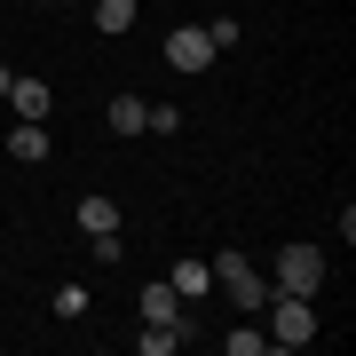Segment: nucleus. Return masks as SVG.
Instances as JSON below:
<instances>
[{"mask_svg": "<svg viewBox=\"0 0 356 356\" xmlns=\"http://www.w3.org/2000/svg\"><path fill=\"white\" fill-rule=\"evenodd\" d=\"M269 309H277V317H269V348H309L317 341V309H309L301 293H269Z\"/></svg>", "mask_w": 356, "mask_h": 356, "instance_id": "obj_1", "label": "nucleus"}, {"mask_svg": "<svg viewBox=\"0 0 356 356\" xmlns=\"http://www.w3.org/2000/svg\"><path fill=\"white\" fill-rule=\"evenodd\" d=\"M325 277H332V269H325L317 245H285V254H277V293H301V301H317Z\"/></svg>", "mask_w": 356, "mask_h": 356, "instance_id": "obj_2", "label": "nucleus"}, {"mask_svg": "<svg viewBox=\"0 0 356 356\" xmlns=\"http://www.w3.org/2000/svg\"><path fill=\"white\" fill-rule=\"evenodd\" d=\"M214 277H222V293L245 309V317H254V309H269V277H261L245 254H214Z\"/></svg>", "mask_w": 356, "mask_h": 356, "instance_id": "obj_3", "label": "nucleus"}, {"mask_svg": "<svg viewBox=\"0 0 356 356\" xmlns=\"http://www.w3.org/2000/svg\"><path fill=\"white\" fill-rule=\"evenodd\" d=\"M166 64H175V72H214V40H206V24L166 32Z\"/></svg>", "mask_w": 356, "mask_h": 356, "instance_id": "obj_4", "label": "nucleus"}, {"mask_svg": "<svg viewBox=\"0 0 356 356\" xmlns=\"http://www.w3.org/2000/svg\"><path fill=\"white\" fill-rule=\"evenodd\" d=\"M143 325H182V332H191V301H182L166 277H151V285H143Z\"/></svg>", "mask_w": 356, "mask_h": 356, "instance_id": "obj_5", "label": "nucleus"}, {"mask_svg": "<svg viewBox=\"0 0 356 356\" xmlns=\"http://www.w3.org/2000/svg\"><path fill=\"white\" fill-rule=\"evenodd\" d=\"M56 151V135H48V119H16V135H8V159L16 166H40Z\"/></svg>", "mask_w": 356, "mask_h": 356, "instance_id": "obj_6", "label": "nucleus"}, {"mask_svg": "<svg viewBox=\"0 0 356 356\" xmlns=\"http://www.w3.org/2000/svg\"><path fill=\"white\" fill-rule=\"evenodd\" d=\"M8 103H16V119H48V111H56L48 79H8Z\"/></svg>", "mask_w": 356, "mask_h": 356, "instance_id": "obj_7", "label": "nucleus"}, {"mask_svg": "<svg viewBox=\"0 0 356 356\" xmlns=\"http://www.w3.org/2000/svg\"><path fill=\"white\" fill-rule=\"evenodd\" d=\"M103 119H111V135H143V95H111Z\"/></svg>", "mask_w": 356, "mask_h": 356, "instance_id": "obj_8", "label": "nucleus"}, {"mask_svg": "<svg viewBox=\"0 0 356 356\" xmlns=\"http://www.w3.org/2000/svg\"><path fill=\"white\" fill-rule=\"evenodd\" d=\"M166 285H175L182 301H198V293L214 285V261H175V277H166Z\"/></svg>", "mask_w": 356, "mask_h": 356, "instance_id": "obj_9", "label": "nucleus"}, {"mask_svg": "<svg viewBox=\"0 0 356 356\" xmlns=\"http://www.w3.org/2000/svg\"><path fill=\"white\" fill-rule=\"evenodd\" d=\"M135 0H95V32H135Z\"/></svg>", "mask_w": 356, "mask_h": 356, "instance_id": "obj_10", "label": "nucleus"}, {"mask_svg": "<svg viewBox=\"0 0 356 356\" xmlns=\"http://www.w3.org/2000/svg\"><path fill=\"white\" fill-rule=\"evenodd\" d=\"M79 229H88V238L95 229H119V206L111 198H79Z\"/></svg>", "mask_w": 356, "mask_h": 356, "instance_id": "obj_11", "label": "nucleus"}, {"mask_svg": "<svg viewBox=\"0 0 356 356\" xmlns=\"http://www.w3.org/2000/svg\"><path fill=\"white\" fill-rule=\"evenodd\" d=\"M135 348H143V356H166V348H182V325H143V332H135Z\"/></svg>", "mask_w": 356, "mask_h": 356, "instance_id": "obj_12", "label": "nucleus"}, {"mask_svg": "<svg viewBox=\"0 0 356 356\" xmlns=\"http://www.w3.org/2000/svg\"><path fill=\"white\" fill-rule=\"evenodd\" d=\"M143 135H182V111L175 103H143Z\"/></svg>", "mask_w": 356, "mask_h": 356, "instance_id": "obj_13", "label": "nucleus"}, {"mask_svg": "<svg viewBox=\"0 0 356 356\" xmlns=\"http://www.w3.org/2000/svg\"><path fill=\"white\" fill-rule=\"evenodd\" d=\"M88 245H95V261H103V269H119V261H127V238H119V229H95Z\"/></svg>", "mask_w": 356, "mask_h": 356, "instance_id": "obj_14", "label": "nucleus"}, {"mask_svg": "<svg viewBox=\"0 0 356 356\" xmlns=\"http://www.w3.org/2000/svg\"><path fill=\"white\" fill-rule=\"evenodd\" d=\"M56 317H88V285H56Z\"/></svg>", "mask_w": 356, "mask_h": 356, "instance_id": "obj_15", "label": "nucleus"}, {"mask_svg": "<svg viewBox=\"0 0 356 356\" xmlns=\"http://www.w3.org/2000/svg\"><path fill=\"white\" fill-rule=\"evenodd\" d=\"M222 348H229V356H261V348H269V332H254V325H245V332H229Z\"/></svg>", "mask_w": 356, "mask_h": 356, "instance_id": "obj_16", "label": "nucleus"}, {"mask_svg": "<svg viewBox=\"0 0 356 356\" xmlns=\"http://www.w3.org/2000/svg\"><path fill=\"white\" fill-rule=\"evenodd\" d=\"M56 8H79V0H56Z\"/></svg>", "mask_w": 356, "mask_h": 356, "instance_id": "obj_17", "label": "nucleus"}]
</instances>
